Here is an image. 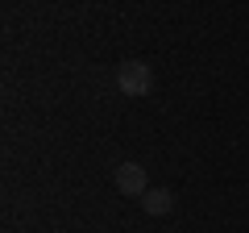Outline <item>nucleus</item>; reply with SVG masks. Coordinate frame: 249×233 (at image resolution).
<instances>
[{
    "label": "nucleus",
    "instance_id": "obj_1",
    "mask_svg": "<svg viewBox=\"0 0 249 233\" xmlns=\"http://www.w3.org/2000/svg\"><path fill=\"white\" fill-rule=\"evenodd\" d=\"M116 88H121L124 96H133V100L150 96V92H154V71H150V63H142V58L121 63V67H116Z\"/></svg>",
    "mask_w": 249,
    "mask_h": 233
},
{
    "label": "nucleus",
    "instance_id": "obj_2",
    "mask_svg": "<svg viewBox=\"0 0 249 233\" xmlns=\"http://www.w3.org/2000/svg\"><path fill=\"white\" fill-rule=\"evenodd\" d=\"M112 179H116V188H121L124 196H145V192H150V179H145V167H137V162H121Z\"/></svg>",
    "mask_w": 249,
    "mask_h": 233
},
{
    "label": "nucleus",
    "instance_id": "obj_3",
    "mask_svg": "<svg viewBox=\"0 0 249 233\" xmlns=\"http://www.w3.org/2000/svg\"><path fill=\"white\" fill-rule=\"evenodd\" d=\"M142 208H145L150 216H166L170 208H175V192H170V188H150V192L142 196Z\"/></svg>",
    "mask_w": 249,
    "mask_h": 233
}]
</instances>
